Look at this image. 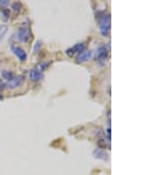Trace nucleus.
<instances>
[{
    "label": "nucleus",
    "instance_id": "obj_1",
    "mask_svg": "<svg viewBox=\"0 0 159 175\" xmlns=\"http://www.w3.org/2000/svg\"><path fill=\"white\" fill-rule=\"evenodd\" d=\"M110 13H104L100 17L99 21V29L102 35L107 36L110 31Z\"/></svg>",
    "mask_w": 159,
    "mask_h": 175
},
{
    "label": "nucleus",
    "instance_id": "obj_2",
    "mask_svg": "<svg viewBox=\"0 0 159 175\" xmlns=\"http://www.w3.org/2000/svg\"><path fill=\"white\" fill-rule=\"evenodd\" d=\"M110 49L105 44H100L96 50V60L99 64H104L109 58Z\"/></svg>",
    "mask_w": 159,
    "mask_h": 175
},
{
    "label": "nucleus",
    "instance_id": "obj_3",
    "mask_svg": "<svg viewBox=\"0 0 159 175\" xmlns=\"http://www.w3.org/2000/svg\"><path fill=\"white\" fill-rule=\"evenodd\" d=\"M16 37L19 42L27 44L32 37L31 29L28 27H21L18 29L16 34Z\"/></svg>",
    "mask_w": 159,
    "mask_h": 175
},
{
    "label": "nucleus",
    "instance_id": "obj_4",
    "mask_svg": "<svg viewBox=\"0 0 159 175\" xmlns=\"http://www.w3.org/2000/svg\"><path fill=\"white\" fill-rule=\"evenodd\" d=\"M86 49V44L85 43H78L72 46L71 48L67 49L66 50V53L69 57H73L75 54H79L84 50Z\"/></svg>",
    "mask_w": 159,
    "mask_h": 175
},
{
    "label": "nucleus",
    "instance_id": "obj_5",
    "mask_svg": "<svg viewBox=\"0 0 159 175\" xmlns=\"http://www.w3.org/2000/svg\"><path fill=\"white\" fill-rule=\"evenodd\" d=\"M24 81H25L24 75H16L12 81L6 82V87L7 88H10V89H14V88L21 87L23 84Z\"/></svg>",
    "mask_w": 159,
    "mask_h": 175
},
{
    "label": "nucleus",
    "instance_id": "obj_6",
    "mask_svg": "<svg viewBox=\"0 0 159 175\" xmlns=\"http://www.w3.org/2000/svg\"><path fill=\"white\" fill-rule=\"evenodd\" d=\"M92 57H93V53L90 50H84L81 53L77 55L75 60L78 64H82V63H85L90 60Z\"/></svg>",
    "mask_w": 159,
    "mask_h": 175
},
{
    "label": "nucleus",
    "instance_id": "obj_7",
    "mask_svg": "<svg viewBox=\"0 0 159 175\" xmlns=\"http://www.w3.org/2000/svg\"><path fill=\"white\" fill-rule=\"evenodd\" d=\"M11 50L16 55V57L20 59L21 61H25L27 59V53L24 50L19 47V46H16L14 44H12L11 45Z\"/></svg>",
    "mask_w": 159,
    "mask_h": 175
},
{
    "label": "nucleus",
    "instance_id": "obj_8",
    "mask_svg": "<svg viewBox=\"0 0 159 175\" xmlns=\"http://www.w3.org/2000/svg\"><path fill=\"white\" fill-rule=\"evenodd\" d=\"M44 78V74L43 72L39 71L38 69L34 68L29 73V79L34 82H38L42 81Z\"/></svg>",
    "mask_w": 159,
    "mask_h": 175
},
{
    "label": "nucleus",
    "instance_id": "obj_9",
    "mask_svg": "<svg viewBox=\"0 0 159 175\" xmlns=\"http://www.w3.org/2000/svg\"><path fill=\"white\" fill-rule=\"evenodd\" d=\"M93 157L95 158L101 159V160H104L105 162H107L109 160V155L108 153L103 149L97 148L96 149L93 151Z\"/></svg>",
    "mask_w": 159,
    "mask_h": 175
},
{
    "label": "nucleus",
    "instance_id": "obj_10",
    "mask_svg": "<svg viewBox=\"0 0 159 175\" xmlns=\"http://www.w3.org/2000/svg\"><path fill=\"white\" fill-rule=\"evenodd\" d=\"M1 75L6 80V82H10L14 77L16 76V74L12 71H7V70H2L1 71Z\"/></svg>",
    "mask_w": 159,
    "mask_h": 175
},
{
    "label": "nucleus",
    "instance_id": "obj_11",
    "mask_svg": "<svg viewBox=\"0 0 159 175\" xmlns=\"http://www.w3.org/2000/svg\"><path fill=\"white\" fill-rule=\"evenodd\" d=\"M51 61H44V62H42V63H40L37 67H36V69H38L39 71L41 72H44L45 70H47L48 68L49 67V66L51 65Z\"/></svg>",
    "mask_w": 159,
    "mask_h": 175
},
{
    "label": "nucleus",
    "instance_id": "obj_12",
    "mask_svg": "<svg viewBox=\"0 0 159 175\" xmlns=\"http://www.w3.org/2000/svg\"><path fill=\"white\" fill-rule=\"evenodd\" d=\"M8 31V27L6 24H0V43L2 42V40L4 39L5 35Z\"/></svg>",
    "mask_w": 159,
    "mask_h": 175
},
{
    "label": "nucleus",
    "instance_id": "obj_13",
    "mask_svg": "<svg viewBox=\"0 0 159 175\" xmlns=\"http://www.w3.org/2000/svg\"><path fill=\"white\" fill-rule=\"evenodd\" d=\"M0 12H1V18L3 19V21H7L8 19L10 18V10L7 9V8H3Z\"/></svg>",
    "mask_w": 159,
    "mask_h": 175
},
{
    "label": "nucleus",
    "instance_id": "obj_14",
    "mask_svg": "<svg viewBox=\"0 0 159 175\" xmlns=\"http://www.w3.org/2000/svg\"><path fill=\"white\" fill-rule=\"evenodd\" d=\"M12 11L15 12L16 13H19L22 9L21 3H20V2H14V3H12Z\"/></svg>",
    "mask_w": 159,
    "mask_h": 175
},
{
    "label": "nucleus",
    "instance_id": "obj_15",
    "mask_svg": "<svg viewBox=\"0 0 159 175\" xmlns=\"http://www.w3.org/2000/svg\"><path fill=\"white\" fill-rule=\"evenodd\" d=\"M41 46H42V42H41L40 40L36 41V43H35V46H34V52L36 53L37 51H39V50L41 48Z\"/></svg>",
    "mask_w": 159,
    "mask_h": 175
},
{
    "label": "nucleus",
    "instance_id": "obj_16",
    "mask_svg": "<svg viewBox=\"0 0 159 175\" xmlns=\"http://www.w3.org/2000/svg\"><path fill=\"white\" fill-rule=\"evenodd\" d=\"M10 4V1L8 0H0V6L2 7H6Z\"/></svg>",
    "mask_w": 159,
    "mask_h": 175
},
{
    "label": "nucleus",
    "instance_id": "obj_17",
    "mask_svg": "<svg viewBox=\"0 0 159 175\" xmlns=\"http://www.w3.org/2000/svg\"><path fill=\"white\" fill-rule=\"evenodd\" d=\"M5 88H6V83L3 82V80L0 78V90H4Z\"/></svg>",
    "mask_w": 159,
    "mask_h": 175
},
{
    "label": "nucleus",
    "instance_id": "obj_18",
    "mask_svg": "<svg viewBox=\"0 0 159 175\" xmlns=\"http://www.w3.org/2000/svg\"><path fill=\"white\" fill-rule=\"evenodd\" d=\"M107 138H108V140H109V142H110V136H111V131H110V126H109L108 128H107Z\"/></svg>",
    "mask_w": 159,
    "mask_h": 175
}]
</instances>
